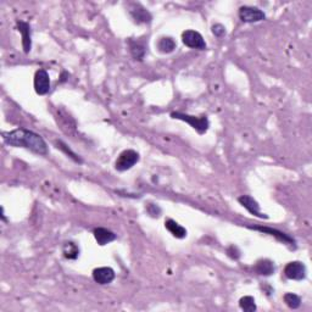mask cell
Segmentation results:
<instances>
[{
    "mask_svg": "<svg viewBox=\"0 0 312 312\" xmlns=\"http://www.w3.org/2000/svg\"><path fill=\"white\" fill-rule=\"evenodd\" d=\"M3 140L7 145L14 148H25L36 152L38 155H48V144L43 139L42 135L26 128H17L10 132H3Z\"/></svg>",
    "mask_w": 312,
    "mask_h": 312,
    "instance_id": "obj_1",
    "label": "cell"
},
{
    "mask_svg": "<svg viewBox=\"0 0 312 312\" xmlns=\"http://www.w3.org/2000/svg\"><path fill=\"white\" fill-rule=\"evenodd\" d=\"M171 117L175 120H181L187 122L188 125H190L192 127L198 132L199 134H204L207 132L209 126H210V122H209V119L206 116L201 117H195L192 116V115H187V114H182V113H172L171 114Z\"/></svg>",
    "mask_w": 312,
    "mask_h": 312,
    "instance_id": "obj_2",
    "label": "cell"
},
{
    "mask_svg": "<svg viewBox=\"0 0 312 312\" xmlns=\"http://www.w3.org/2000/svg\"><path fill=\"white\" fill-rule=\"evenodd\" d=\"M139 159L140 156L135 150H123L117 158L116 163H115V169L120 171V172H125V171L131 170L135 164H138Z\"/></svg>",
    "mask_w": 312,
    "mask_h": 312,
    "instance_id": "obj_3",
    "label": "cell"
},
{
    "mask_svg": "<svg viewBox=\"0 0 312 312\" xmlns=\"http://www.w3.org/2000/svg\"><path fill=\"white\" fill-rule=\"evenodd\" d=\"M182 42H183L185 46L190 49L205 50L207 48L204 37L199 32L193 31V29H187V31L182 33Z\"/></svg>",
    "mask_w": 312,
    "mask_h": 312,
    "instance_id": "obj_4",
    "label": "cell"
},
{
    "mask_svg": "<svg viewBox=\"0 0 312 312\" xmlns=\"http://www.w3.org/2000/svg\"><path fill=\"white\" fill-rule=\"evenodd\" d=\"M239 17L245 23H255L264 21L266 19V15L260 9L254 7H241L239 9Z\"/></svg>",
    "mask_w": 312,
    "mask_h": 312,
    "instance_id": "obj_5",
    "label": "cell"
},
{
    "mask_svg": "<svg viewBox=\"0 0 312 312\" xmlns=\"http://www.w3.org/2000/svg\"><path fill=\"white\" fill-rule=\"evenodd\" d=\"M34 90L38 95H45L50 92V77L49 73L44 69H39L34 75Z\"/></svg>",
    "mask_w": 312,
    "mask_h": 312,
    "instance_id": "obj_6",
    "label": "cell"
},
{
    "mask_svg": "<svg viewBox=\"0 0 312 312\" xmlns=\"http://www.w3.org/2000/svg\"><path fill=\"white\" fill-rule=\"evenodd\" d=\"M284 276L291 281H302L306 278V266L300 261H291L284 267Z\"/></svg>",
    "mask_w": 312,
    "mask_h": 312,
    "instance_id": "obj_7",
    "label": "cell"
},
{
    "mask_svg": "<svg viewBox=\"0 0 312 312\" xmlns=\"http://www.w3.org/2000/svg\"><path fill=\"white\" fill-rule=\"evenodd\" d=\"M129 15L133 19V21L138 23V25H148L152 20L151 14L140 4L132 5V8L129 9Z\"/></svg>",
    "mask_w": 312,
    "mask_h": 312,
    "instance_id": "obj_8",
    "label": "cell"
},
{
    "mask_svg": "<svg viewBox=\"0 0 312 312\" xmlns=\"http://www.w3.org/2000/svg\"><path fill=\"white\" fill-rule=\"evenodd\" d=\"M238 201H239V204L243 206L244 209H246V210H248L251 215H254V216L258 217V219H269L267 215L261 213L260 205H258V202L256 201L252 196L241 195L238 198Z\"/></svg>",
    "mask_w": 312,
    "mask_h": 312,
    "instance_id": "obj_9",
    "label": "cell"
},
{
    "mask_svg": "<svg viewBox=\"0 0 312 312\" xmlns=\"http://www.w3.org/2000/svg\"><path fill=\"white\" fill-rule=\"evenodd\" d=\"M116 273L111 267H98L93 271V279L100 285L113 283Z\"/></svg>",
    "mask_w": 312,
    "mask_h": 312,
    "instance_id": "obj_10",
    "label": "cell"
},
{
    "mask_svg": "<svg viewBox=\"0 0 312 312\" xmlns=\"http://www.w3.org/2000/svg\"><path fill=\"white\" fill-rule=\"evenodd\" d=\"M17 31L21 33L22 36V48L26 54H28L32 49V32L29 23L25 21H17L16 22Z\"/></svg>",
    "mask_w": 312,
    "mask_h": 312,
    "instance_id": "obj_11",
    "label": "cell"
},
{
    "mask_svg": "<svg viewBox=\"0 0 312 312\" xmlns=\"http://www.w3.org/2000/svg\"><path fill=\"white\" fill-rule=\"evenodd\" d=\"M254 231H258L261 233L265 234H270L272 237H275L276 239H278L279 241H282L283 244H288V245H294L295 246V240L290 237V235L283 233V232L278 231V229L275 228H270V227H261V226H257V227H250Z\"/></svg>",
    "mask_w": 312,
    "mask_h": 312,
    "instance_id": "obj_12",
    "label": "cell"
},
{
    "mask_svg": "<svg viewBox=\"0 0 312 312\" xmlns=\"http://www.w3.org/2000/svg\"><path fill=\"white\" fill-rule=\"evenodd\" d=\"M93 234H94V238H95L96 243L101 246L107 245V244H110L111 241L116 240V238H117V235L115 234L114 232H111L110 229L102 228V227L94 229Z\"/></svg>",
    "mask_w": 312,
    "mask_h": 312,
    "instance_id": "obj_13",
    "label": "cell"
},
{
    "mask_svg": "<svg viewBox=\"0 0 312 312\" xmlns=\"http://www.w3.org/2000/svg\"><path fill=\"white\" fill-rule=\"evenodd\" d=\"M165 227H166L167 231H169L173 237L177 238V239H183V238L187 237V229H185L183 226H181L179 223L176 222V221L171 219L166 220Z\"/></svg>",
    "mask_w": 312,
    "mask_h": 312,
    "instance_id": "obj_14",
    "label": "cell"
},
{
    "mask_svg": "<svg viewBox=\"0 0 312 312\" xmlns=\"http://www.w3.org/2000/svg\"><path fill=\"white\" fill-rule=\"evenodd\" d=\"M255 271L258 273V275L261 276H272L273 273H275V265L271 260H267V258H265V260H260L257 261L255 265Z\"/></svg>",
    "mask_w": 312,
    "mask_h": 312,
    "instance_id": "obj_15",
    "label": "cell"
},
{
    "mask_svg": "<svg viewBox=\"0 0 312 312\" xmlns=\"http://www.w3.org/2000/svg\"><path fill=\"white\" fill-rule=\"evenodd\" d=\"M176 46H177V44H176L175 39L171 37H163L158 42L159 51L163 53V54H170L176 49Z\"/></svg>",
    "mask_w": 312,
    "mask_h": 312,
    "instance_id": "obj_16",
    "label": "cell"
},
{
    "mask_svg": "<svg viewBox=\"0 0 312 312\" xmlns=\"http://www.w3.org/2000/svg\"><path fill=\"white\" fill-rule=\"evenodd\" d=\"M128 43L129 50H131V54L134 58V60H143L144 57H145V45L132 39Z\"/></svg>",
    "mask_w": 312,
    "mask_h": 312,
    "instance_id": "obj_17",
    "label": "cell"
},
{
    "mask_svg": "<svg viewBox=\"0 0 312 312\" xmlns=\"http://www.w3.org/2000/svg\"><path fill=\"white\" fill-rule=\"evenodd\" d=\"M63 254L69 260H76L79 256V248L73 241H66L63 246Z\"/></svg>",
    "mask_w": 312,
    "mask_h": 312,
    "instance_id": "obj_18",
    "label": "cell"
},
{
    "mask_svg": "<svg viewBox=\"0 0 312 312\" xmlns=\"http://www.w3.org/2000/svg\"><path fill=\"white\" fill-rule=\"evenodd\" d=\"M283 300L285 305H287L289 308H291V310H296V308H299L300 305H301V298L293 293L284 294Z\"/></svg>",
    "mask_w": 312,
    "mask_h": 312,
    "instance_id": "obj_19",
    "label": "cell"
},
{
    "mask_svg": "<svg viewBox=\"0 0 312 312\" xmlns=\"http://www.w3.org/2000/svg\"><path fill=\"white\" fill-rule=\"evenodd\" d=\"M239 307L246 312H254L256 311V308H257L255 304V299L250 295L243 296V298L239 300Z\"/></svg>",
    "mask_w": 312,
    "mask_h": 312,
    "instance_id": "obj_20",
    "label": "cell"
},
{
    "mask_svg": "<svg viewBox=\"0 0 312 312\" xmlns=\"http://www.w3.org/2000/svg\"><path fill=\"white\" fill-rule=\"evenodd\" d=\"M57 145H58V149L63 150L65 154L69 155L70 158H71L73 161H76V163H78V164H82V163H83V161H82V159L79 158V156H78L77 154H76V152H73L72 150L70 149L69 146H67L66 144H65V143L63 142V140H57Z\"/></svg>",
    "mask_w": 312,
    "mask_h": 312,
    "instance_id": "obj_21",
    "label": "cell"
},
{
    "mask_svg": "<svg viewBox=\"0 0 312 312\" xmlns=\"http://www.w3.org/2000/svg\"><path fill=\"white\" fill-rule=\"evenodd\" d=\"M213 33L215 34L216 37H223L226 34V28L223 27L222 25H220V23H217V25H214L213 26Z\"/></svg>",
    "mask_w": 312,
    "mask_h": 312,
    "instance_id": "obj_22",
    "label": "cell"
},
{
    "mask_svg": "<svg viewBox=\"0 0 312 312\" xmlns=\"http://www.w3.org/2000/svg\"><path fill=\"white\" fill-rule=\"evenodd\" d=\"M146 210H148V213L151 215L152 217H159L161 214V209L159 207L158 205H154V204H150L146 206Z\"/></svg>",
    "mask_w": 312,
    "mask_h": 312,
    "instance_id": "obj_23",
    "label": "cell"
},
{
    "mask_svg": "<svg viewBox=\"0 0 312 312\" xmlns=\"http://www.w3.org/2000/svg\"><path fill=\"white\" fill-rule=\"evenodd\" d=\"M227 254H228V256H231V257L233 258V260H238V258L240 257L239 250H238L237 246H234V245L229 246L228 250H227Z\"/></svg>",
    "mask_w": 312,
    "mask_h": 312,
    "instance_id": "obj_24",
    "label": "cell"
}]
</instances>
